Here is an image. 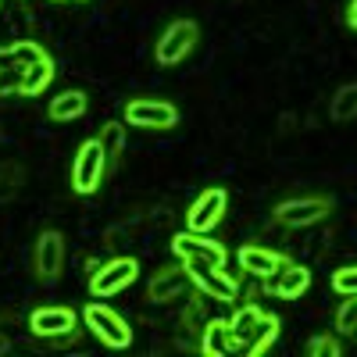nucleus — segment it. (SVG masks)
Listing matches in <instances>:
<instances>
[{
  "mask_svg": "<svg viewBox=\"0 0 357 357\" xmlns=\"http://www.w3.org/2000/svg\"><path fill=\"white\" fill-rule=\"evenodd\" d=\"M104 168H107V154H104L100 139H86L79 146V154H75V165H72V186H75V193H82V197L97 193L100 178H104Z\"/></svg>",
  "mask_w": 357,
  "mask_h": 357,
  "instance_id": "obj_2",
  "label": "nucleus"
},
{
  "mask_svg": "<svg viewBox=\"0 0 357 357\" xmlns=\"http://www.w3.org/2000/svg\"><path fill=\"white\" fill-rule=\"evenodd\" d=\"M86 114V93L82 89H68V93H57L50 100V118L54 122H75Z\"/></svg>",
  "mask_w": 357,
  "mask_h": 357,
  "instance_id": "obj_18",
  "label": "nucleus"
},
{
  "mask_svg": "<svg viewBox=\"0 0 357 357\" xmlns=\"http://www.w3.org/2000/svg\"><path fill=\"white\" fill-rule=\"evenodd\" d=\"M97 139H100V146H104L107 161H114L118 154H122V146H126V126H122V122H107Z\"/></svg>",
  "mask_w": 357,
  "mask_h": 357,
  "instance_id": "obj_20",
  "label": "nucleus"
},
{
  "mask_svg": "<svg viewBox=\"0 0 357 357\" xmlns=\"http://www.w3.org/2000/svg\"><path fill=\"white\" fill-rule=\"evenodd\" d=\"M275 275L279 279L272 282V293L282 296V301H296L311 286V268H304V264H282Z\"/></svg>",
  "mask_w": 357,
  "mask_h": 357,
  "instance_id": "obj_13",
  "label": "nucleus"
},
{
  "mask_svg": "<svg viewBox=\"0 0 357 357\" xmlns=\"http://www.w3.org/2000/svg\"><path fill=\"white\" fill-rule=\"evenodd\" d=\"M307 354H311V357H340L343 347L336 343V336H314V340L307 343Z\"/></svg>",
  "mask_w": 357,
  "mask_h": 357,
  "instance_id": "obj_25",
  "label": "nucleus"
},
{
  "mask_svg": "<svg viewBox=\"0 0 357 357\" xmlns=\"http://www.w3.org/2000/svg\"><path fill=\"white\" fill-rule=\"evenodd\" d=\"M33 264H36V275L47 279V282L61 275V268H65V236L54 232V229H47L40 240H36V257H33Z\"/></svg>",
  "mask_w": 357,
  "mask_h": 357,
  "instance_id": "obj_11",
  "label": "nucleus"
},
{
  "mask_svg": "<svg viewBox=\"0 0 357 357\" xmlns=\"http://www.w3.org/2000/svg\"><path fill=\"white\" fill-rule=\"evenodd\" d=\"M79 325V314L65 304H47V307H36L29 314V329L43 340H61V336H72Z\"/></svg>",
  "mask_w": 357,
  "mask_h": 357,
  "instance_id": "obj_6",
  "label": "nucleus"
},
{
  "mask_svg": "<svg viewBox=\"0 0 357 357\" xmlns=\"http://www.w3.org/2000/svg\"><path fill=\"white\" fill-rule=\"evenodd\" d=\"M333 211V204L325 197H301V200H286L275 207V222L286 229H311Z\"/></svg>",
  "mask_w": 357,
  "mask_h": 357,
  "instance_id": "obj_5",
  "label": "nucleus"
},
{
  "mask_svg": "<svg viewBox=\"0 0 357 357\" xmlns=\"http://www.w3.org/2000/svg\"><path fill=\"white\" fill-rule=\"evenodd\" d=\"M336 333L340 336L357 333V296H347V301L340 304V311H336Z\"/></svg>",
  "mask_w": 357,
  "mask_h": 357,
  "instance_id": "obj_23",
  "label": "nucleus"
},
{
  "mask_svg": "<svg viewBox=\"0 0 357 357\" xmlns=\"http://www.w3.org/2000/svg\"><path fill=\"white\" fill-rule=\"evenodd\" d=\"M261 307H254V304H247V307H240V311H236L232 318H229V329H232V340H236V347H240L247 336H250V329H254V325L261 321Z\"/></svg>",
  "mask_w": 357,
  "mask_h": 357,
  "instance_id": "obj_19",
  "label": "nucleus"
},
{
  "mask_svg": "<svg viewBox=\"0 0 357 357\" xmlns=\"http://www.w3.org/2000/svg\"><path fill=\"white\" fill-rule=\"evenodd\" d=\"M225 204H229L225 190H204V193L193 200L190 215H186V229H190V232L215 229V225L222 222V215H225Z\"/></svg>",
  "mask_w": 357,
  "mask_h": 357,
  "instance_id": "obj_10",
  "label": "nucleus"
},
{
  "mask_svg": "<svg viewBox=\"0 0 357 357\" xmlns=\"http://www.w3.org/2000/svg\"><path fill=\"white\" fill-rule=\"evenodd\" d=\"M333 289L340 296H357V264L354 268H340V272L333 275Z\"/></svg>",
  "mask_w": 357,
  "mask_h": 357,
  "instance_id": "obj_24",
  "label": "nucleus"
},
{
  "mask_svg": "<svg viewBox=\"0 0 357 357\" xmlns=\"http://www.w3.org/2000/svg\"><path fill=\"white\" fill-rule=\"evenodd\" d=\"M347 22H350V29H357V0H350V8H347Z\"/></svg>",
  "mask_w": 357,
  "mask_h": 357,
  "instance_id": "obj_28",
  "label": "nucleus"
},
{
  "mask_svg": "<svg viewBox=\"0 0 357 357\" xmlns=\"http://www.w3.org/2000/svg\"><path fill=\"white\" fill-rule=\"evenodd\" d=\"M50 79H54V61H50V57H40V61H33V65H25V68H22L18 93L36 97V93H43V89L50 86Z\"/></svg>",
  "mask_w": 357,
  "mask_h": 357,
  "instance_id": "obj_17",
  "label": "nucleus"
},
{
  "mask_svg": "<svg viewBox=\"0 0 357 357\" xmlns=\"http://www.w3.org/2000/svg\"><path fill=\"white\" fill-rule=\"evenodd\" d=\"M186 268V275L193 286H200V293L207 296H215V301H225L232 304L236 296H240V282H236L232 275H225L218 264H204V261H183Z\"/></svg>",
  "mask_w": 357,
  "mask_h": 357,
  "instance_id": "obj_4",
  "label": "nucleus"
},
{
  "mask_svg": "<svg viewBox=\"0 0 357 357\" xmlns=\"http://www.w3.org/2000/svg\"><path fill=\"white\" fill-rule=\"evenodd\" d=\"M126 122L139 129H172L178 122V111L165 100H129L126 104Z\"/></svg>",
  "mask_w": 357,
  "mask_h": 357,
  "instance_id": "obj_9",
  "label": "nucleus"
},
{
  "mask_svg": "<svg viewBox=\"0 0 357 357\" xmlns=\"http://www.w3.org/2000/svg\"><path fill=\"white\" fill-rule=\"evenodd\" d=\"M82 318H86V329L93 333L104 347H111V350H126V347L132 343L129 321H126L122 314H114L111 307H104V304H86Z\"/></svg>",
  "mask_w": 357,
  "mask_h": 357,
  "instance_id": "obj_1",
  "label": "nucleus"
},
{
  "mask_svg": "<svg viewBox=\"0 0 357 357\" xmlns=\"http://www.w3.org/2000/svg\"><path fill=\"white\" fill-rule=\"evenodd\" d=\"M275 336H279V318L264 311V314H261V321H257L254 329H250V336H247L240 347H236V350H243V354L257 357V354H264L268 347L275 343Z\"/></svg>",
  "mask_w": 357,
  "mask_h": 357,
  "instance_id": "obj_16",
  "label": "nucleus"
},
{
  "mask_svg": "<svg viewBox=\"0 0 357 357\" xmlns=\"http://www.w3.org/2000/svg\"><path fill=\"white\" fill-rule=\"evenodd\" d=\"M18 82H22V65L0 68V97H4V93H18Z\"/></svg>",
  "mask_w": 357,
  "mask_h": 357,
  "instance_id": "obj_26",
  "label": "nucleus"
},
{
  "mask_svg": "<svg viewBox=\"0 0 357 357\" xmlns=\"http://www.w3.org/2000/svg\"><path fill=\"white\" fill-rule=\"evenodd\" d=\"M0 57H11L15 65H33V61H40V57H47V50L40 47V43H29V40H22V43H15V47H4L0 50Z\"/></svg>",
  "mask_w": 357,
  "mask_h": 357,
  "instance_id": "obj_22",
  "label": "nucleus"
},
{
  "mask_svg": "<svg viewBox=\"0 0 357 357\" xmlns=\"http://www.w3.org/2000/svg\"><path fill=\"white\" fill-rule=\"evenodd\" d=\"M197 25L190 22V18H183V22H172L168 29H165V36L158 40V65H178L183 57L197 47Z\"/></svg>",
  "mask_w": 357,
  "mask_h": 357,
  "instance_id": "obj_8",
  "label": "nucleus"
},
{
  "mask_svg": "<svg viewBox=\"0 0 357 357\" xmlns=\"http://www.w3.org/2000/svg\"><path fill=\"white\" fill-rule=\"evenodd\" d=\"M229 350H236V340H232L229 321H225V318H211V321L204 325V333H200V354H207V357H225Z\"/></svg>",
  "mask_w": 357,
  "mask_h": 357,
  "instance_id": "obj_14",
  "label": "nucleus"
},
{
  "mask_svg": "<svg viewBox=\"0 0 357 357\" xmlns=\"http://www.w3.org/2000/svg\"><path fill=\"white\" fill-rule=\"evenodd\" d=\"M0 354H8V336L0 333Z\"/></svg>",
  "mask_w": 357,
  "mask_h": 357,
  "instance_id": "obj_29",
  "label": "nucleus"
},
{
  "mask_svg": "<svg viewBox=\"0 0 357 357\" xmlns=\"http://www.w3.org/2000/svg\"><path fill=\"white\" fill-rule=\"evenodd\" d=\"M240 268L243 272H250L254 279H272L279 268L286 264V257L282 254H275V250H268V247H240Z\"/></svg>",
  "mask_w": 357,
  "mask_h": 357,
  "instance_id": "obj_12",
  "label": "nucleus"
},
{
  "mask_svg": "<svg viewBox=\"0 0 357 357\" xmlns=\"http://www.w3.org/2000/svg\"><path fill=\"white\" fill-rule=\"evenodd\" d=\"M172 254L178 261H204V264H218L225 268V247L215 240H204V232H178L172 236Z\"/></svg>",
  "mask_w": 357,
  "mask_h": 357,
  "instance_id": "obj_7",
  "label": "nucleus"
},
{
  "mask_svg": "<svg viewBox=\"0 0 357 357\" xmlns=\"http://www.w3.org/2000/svg\"><path fill=\"white\" fill-rule=\"evenodd\" d=\"M186 325H193V329L207 325V311H204V304H200V301H193V304H190V311H186Z\"/></svg>",
  "mask_w": 357,
  "mask_h": 357,
  "instance_id": "obj_27",
  "label": "nucleus"
},
{
  "mask_svg": "<svg viewBox=\"0 0 357 357\" xmlns=\"http://www.w3.org/2000/svg\"><path fill=\"white\" fill-rule=\"evenodd\" d=\"M136 279H139V261L136 257H111V261L93 268L89 289H93L97 296H114V293H122L126 286H132Z\"/></svg>",
  "mask_w": 357,
  "mask_h": 357,
  "instance_id": "obj_3",
  "label": "nucleus"
},
{
  "mask_svg": "<svg viewBox=\"0 0 357 357\" xmlns=\"http://www.w3.org/2000/svg\"><path fill=\"white\" fill-rule=\"evenodd\" d=\"M186 282H190L186 268H165V272H158V275L151 279V286H146V296H151L154 304H165V301H172V296L183 293Z\"/></svg>",
  "mask_w": 357,
  "mask_h": 357,
  "instance_id": "obj_15",
  "label": "nucleus"
},
{
  "mask_svg": "<svg viewBox=\"0 0 357 357\" xmlns=\"http://www.w3.org/2000/svg\"><path fill=\"white\" fill-rule=\"evenodd\" d=\"M354 114H357V82L343 86L340 93L333 97V118L336 122H350Z\"/></svg>",
  "mask_w": 357,
  "mask_h": 357,
  "instance_id": "obj_21",
  "label": "nucleus"
}]
</instances>
